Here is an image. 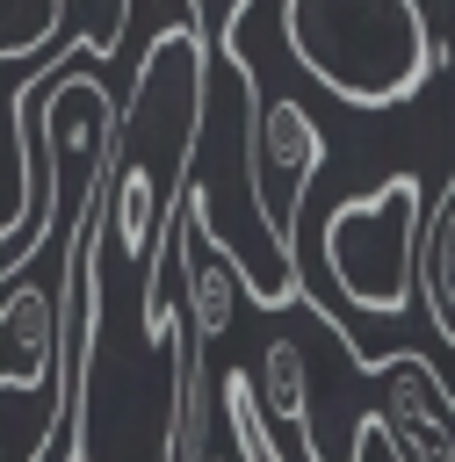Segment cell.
<instances>
[{
  "instance_id": "1",
  "label": "cell",
  "mask_w": 455,
  "mask_h": 462,
  "mask_svg": "<svg viewBox=\"0 0 455 462\" xmlns=\"http://www.w3.org/2000/svg\"><path fill=\"white\" fill-rule=\"evenodd\" d=\"M202 87H209L202 7L173 0V22L152 36L130 79V101L116 108L108 159H101V238L137 267H152V245L188 195V166H195L202 116H209Z\"/></svg>"
},
{
  "instance_id": "2",
  "label": "cell",
  "mask_w": 455,
  "mask_h": 462,
  "mask_svg": "<svg viewBox=\"0 0 455 462\" xmlns=\"http://www.w3.org/2000/svg\"><path fill=\"white\" fill-rule=\"evenodd\" d=\"M282 43L361 116L404 108L433 72V22L419 0H282Z\"/></svg>"
},
{
  "instance_id": "3",
  "label": "cell",
  "mask_w": 455,
  "mask_h": 462,
  "mask_svg": "<svg viewBox=\"0 0 455 462\" xmlns=\"http://www.w3.org/2000/svg\"><path fill=\"white\" fill-rule=\"evenodd\" d=\"M426 224H433V202H426V180L412 166L390 173L383 188L354 195V202H332V217H325V267H332V282L347 289L354 310L397 318L419 296Z\"/></svg>"
},
{
  "instance_id": "4",
  "label": "cell",
  "mask_w": 455,
  "mask_h": 462,
  "mask_svg": "<svg viewBox=\"0 0 455 462\" xmlns=\"http://www.w3.org/2000/svg\"><path fill=\"white\" fill-rule=\"evenodd\" d=\"M325 130L318 116L296 101V94H260L253 101V188H260V209L282 238H296V209H303V188L318 180L325 166Z\"/></svg>"
},
{
  "instance_id": "5",
  "label": "cell",
  "mask_w": 455,
  "mask_h": 462,
  "mask_svg": "<svg viewBox=\"0 0 455 462\" xmlns=\"http://www.w3.org/2000/svg\"><path fill=\"white\" fill-rule=\"evenodd\" d=\"M238 267L188 224V238H181V303H188V339L195 346H217L224 332H231V318H238Z\"/></svg>"
},
{
  "instance_id": "6",
  "label": "cell",
  "mask_w": 455,
  "mask_h": 462,
  "mask_svg": "<svg viewBox=\"0 0 455 462\" xmlns=\"http://www.w3.org/2000/svg\"><path fill=\"white\" fill-rule=\"evenodd\" d=\"M65 7H72V0H0V65L51 72L58 58H43V51L65 36ZM58 51H65V43H58Z\"/></svg>"
}]
</instances>
